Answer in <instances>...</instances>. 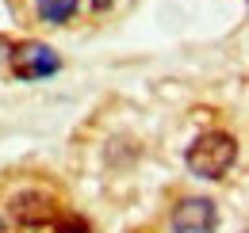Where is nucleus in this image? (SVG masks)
Returning a JSON list of instances; mask_svg holds the SVG:
<instances>
[{
    "label": "nucleus",
    "mask_w": 249,
    "mask_h": 233,
    "mask_svg": "<svg viewBox=\"0 0 249 233\" xmlns=\"http://www.w3.org/2000/svg\"><path fill=\"white\" fill-rule=\"evenodd\" d=\"M92 4H96V8H107V4H111V0H92Z\"/></svg>",
    "instance_id": "obj_7"
},
{
    "label": "nucleus",
    "mask_w": 249,
    "mask_h": 233,
    "mask_svg": "<svg viewBox=\"0 0 249 233\" xmlns=\"http://www.w3.org/2000/svg\"><path fill=\"white\" fill-rule=\"evenodd\" d=\"M77 4L81 0H38V16L50 19V23H65L77 16Z\"/></svg>",
    "instance_id": "obj_5"
},
{
    "label": "nucleus",
    "mask_w": 249,
    "mask_h": 233,
    "mask_svg": "<svg viewBox=\"0 0 249 233\" xmlns=\"http://www.w3.org/2000/svg\"><path fill=\"white\" fill-rule=\"evenodd\" d=\"M0 50H4V42H0Z\"/></svg>",
    "instance_id": "obj_8"
},
{
    "label": "nucleus",
    "mask_w": 249,
    "mask_h": 233,
    "mask_svg": "<svg viewBox=\"0 0 249 233\" xmlns=\"http://www.w3.org/2000/svg\"><path fill=\"white\" fill-rule=\"evenodd\" d=\"M54 233H89V222L73 218V214H62V218H54Z\"/></svg>",
    "instance_id": "obj_6"
},
{
    "label": "nucleus",
    "mask_w": 249,
    "mask_h": 233,
    "mask_svg": "<svg viewBox=\"0 0 249 233\" xmlns=\"http://www.w3.org/2000/svg\"><path fill=\"white\" fill-rule=\"evenodd\" d=\"M234 157H238V142L230 134H222V130H211V134H199L192 142V149H188V168L196 176H203V180H218L234 165Z\"/></svg>",
    "instance_id": "obj_1"
},
{
    "label": "nucleus",
    "mask_w": 249,
    "mask_h": 233,
    "mask_svg": "<svg viewBox=\"0 0 249 233\" xmlns=\"http://www.w3.org/2000/svg\"><path fill=\"white\" fill-rule=\"evenodd\" d=\"M58 69H62L58 54L50 46H42V42H19V46H12V73L19 81H42V77H50Z\"/></svg>",
    "instance_id": "obj_2"
},
{
    "label": "nucleus",
    "mask_w": 249,
    "mask_h": 233,
    "mask_svg": "<svg viewBox=\"0 0 249 233\" xmlns=\"http://www.w3.org/2000/svg\"><path fill=\"white\" fill-rule=\"evenodd\" d=\"M12 218L19 222V226H46V222H54L58 218V210H54V199L50 195H42V191H23V195H16L12 199Z\"/></svg>",
    "instance_id": "obj_4"
},
{
    "label": "nucleus",
    "mask_w": 249,
    "mask_h": 233,
    "mask_svg": "<svg viewBox=\"0 0 249 233\" xmlns=\"http://www.w3.org/2000/svg\"><path fill=\"white\" fill-rule=\"evenodd\" d=\"M218 222L211 199H184L173 210V230L177 233H211Z\"/></svg>",
    "instance_id": "obj_3"
}]
</instances>
